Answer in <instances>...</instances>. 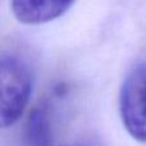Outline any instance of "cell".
<instances>
[{
	"instance_id": "3",
	"label": "cell",
	"mask_w": 146,
	"mask_h": 146,
	"mask_svg": "<svg viewBox=\"0 0 146 146\" xmlns=\"http://www.w3.org/2000/svg\"><path fill=\"white\" fill-rule=\"evenodd\" d=\"M74 0H12L14 17L25 25H41L63 15Z\"/></svg>"
},
{
	"instance_id": "1",
	"label": "cell",
	"mask_w": 146,
	"mask_h": 146,
	"mask_svg": "<svg viewBox=\"0 0 146 146\" xmlns=\"http://www.w3.org/2000/svg\"><path fill=\"white\" fill-rule=\"evenodd\" d=\"M33 76L27 62L15 54L0 60V124L12 127L22 117L32 91Z\"/></svg>"
},
{
	"instance_id": "2",
	"label": "cell",
	"mask_w": 146,
	"mask_h": 146,
	"mask_svg": "<svg viewBox=\"0 0 146 146\" xmlns=\"http://www.w3.org/2000/svg\"><path fill=\"white\" fill-rule=\"evenodd\" d=\"M119 110L127 132L137 141L146 142V63L137 64L126 76Z\"/></svg>"
},
{
	"instance_id": "4",
	"label": "cell",
	"mask_w": 146,
	"mask_h": 146,
	"mask_svg": "<svg viewBox=\"0 0 146 146\" xmlns=\"http://www.w3.org/2000/svg\"><path fill=\"white\" fill-rule=\"evenodd\" d=\"M26 136L30 146H50V121L45 106H37L30 114Z\"/></svg>"
}]
</instances>
